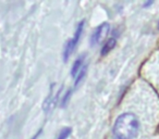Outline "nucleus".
<instances>
[{"label":"nucleus","instance_id":"nucleus-1","mask_svg":"<svg viewBox=\"0 0 159 139\" xmlns=\"http://www.w3.org/2000/svg\"><path fill=\"white\" fill-rule=\"evenodd\" d=\"M112 132L117 139H134L139 132V119L133 113H123L117 119Z\"/></svg>","mask_w":159,"mask_h":139},{"label":"nucleus","instance_id":"nucleus-2","mask_svg":"<svg viewBox=\"0 0 159 139\" xmlns=\"http://www.w3.org/2000/svg\"><path fill=\"white\" fill-rule=\"evenodd\" d=\"M83 27H84V21H82L81 23H79L73 38H71V39L66 42V47H64V52H63L64 61H66V60L69 59V57L72 54V52L74 51L75 47H76L77 44H79L80 38H81V35H82V32H83Z\"/></svg>","mask_w":159,"mask_h":139},{"label":"nucleus","instance_id":"nucleus-3","mask_svg":"<svg viewBox=\"0 0 159 139\" xmlns=\"http://www.w3.org/2000/svg\"><path fill=\"white\" fill-rule=\"evenodd\" d=\"M109 28H110V26H109L108 23H102V24H100L99 26L96 28V31L94 32L91 37L92 46L100 44V42L105 39V37L107 36V34H108V32H109Z\"/></svg>","mask_w":159,"mask_h":139},{"label":"nucleus","instance_id":"nucleus-4","mask_svg":"<svg viewBox=\"0 0 159 139\" xmlns=\"http://www.w3.org/2000/svg\"><path fill=\"white\" fill-rule=\"evenodd\" d=\"M83 61H84V55H81L80 58H77L76 61L74 62V64H73V66H72L71 75L75 77V76L79 74V72L84 67V66H83Z\"/></svg>","mask_w":159,"mask_h":139},{"label":"nucleus","instance_id":"nucleus-5","mask_svg":"<svg viewBox=\"0 0 159 139\" xmlns=\"http://www.w3.org/2000/svg\"><path fill=\"white\" fill-rule=\"evenodd\" d=\"M116 42H117V40H116L115 37L109 38V39L104 44V46H102V55H105V54H107L108 52H110V51L112 50L113 48H115Z\"/></svg>","mask_w":159,"mask_h":139},{"label":"nucleus","instance_id":"nucleus-6","mask_svg":"<svg viewBox=\"0 0 159 139\" xmlns=\"http://www.w3.org/2000/svg\"><path fill=\"white\" fill-rule=\"evenodd\" d=\"M85 74H86V66H84V67H83L82 70L79 72V74L75 76V83H74L75 86H77L80 83L82 82L83 78H84V76H85Z\"/></svg>","mask_w":159,"mask_h":139},{"label":"nucleus","instance_id":"nucleus-7","mask_svg":"<svg viewBox=\"0 0 159 139\" xmlns=\"http://www.w3.org/2000/svg\"><path fill=\"white\" fill-rule=\"evenodd\" d=\"M71 128L70 127H66V128H63L62 130H60V134L58 135V137L56 139H66L69 136H70V134H71Z\"/></svg>","mask_w":159,"mask_h":139},{"label":"nucleus","instance_id":"nucleus-8","mask_svg":"<svg viewBox=\"0 0 159 139\" xmlns=\"http://www.w3.org/2000/svg\"><path fill=\"white\" fill-rule=\"evenodd\" d=\"M152 1H149V2L144 3V7H148V6H152Z\"/></svg>","mask_w":159,"mask_h":139},{"label":"nucleus","instance_id":"nucleus-9","mask_svg":"<svg viewBox=\"0 0 159 139\" xmlns=\"http://www.w3.org/2000/svg\"><path fill=\"white\" fill-rule=\"evenodd\" d=\"M39 134H40V130H39V132H38L37 134H36L35 136H34V137H33V138H32V139H36V138H37L38 136H39Z\"/></svg>","mask_w":159,"mask_h":139},{"label":"nucleus","instance_id":"nucleus-10","mask_svg":"<svg viewBox=\"0 0 159 139\" xmlns=\"http://www.w3.org/2000/svg\"><path fill=\"white\" fill-rule=\"evenodd\" d=\"M158 28H159V21H158Z\"/></svg>","mask_w":159,"mask_h":139}]
</instances>
